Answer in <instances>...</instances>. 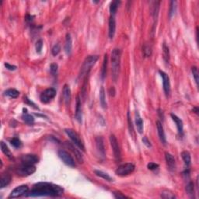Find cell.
Instances as JSON below:
<instances>
[{
  "mask_svg": "<svg viewBox=\"0 0 199 199\" xmlns=\"http://www.w3.org/2000/svg\"><path fill=\"white\" fill-rule=\"evenodd\" d=\"M143 49V53L144 55L146 57H150L152 55V47L149 44H146L142 48Z\"/></svg>",
  "mask_w": 199,
  "mask_h": 199,
  "instance_id": "836d02e7",
  "label": "cell"
},
{
  "mask_svg": "<svg viewBox=\"0 0 199 199\" xmlns=\"http://www.w3.org/2000/svg\"><path fill=\"white\" fill-rule=\"evenodd\" d=\"M96 146L98 152L103 157L105 156V148H104V142L103 138L101 136H98L96 138Z\"/></svg>",
  "mask_w": 199,
  "mask_h": 199,
  "instance_id": "5bb4252c",
  "label": "cell"
},
{
  "mask_svg": "<svg viewBox=\"0 0 199 199\" xmlns=\"http://www.w3.org/2000/svg\"><path fill=\"white\" fill-rule=\"evenodd\" d=\"M186 191L187 193L191 196H193L194 192V184L192 182H189L187 185L186 186Z\"/></svg>",
  "mask_w": 199,
  "mask_h": 199,
  "instance_id": "f35d334b",
  "label": "cell"
},
{
  "mask_svg": "<svg viewBox=\"0 0 199 199\" xmlns=\"http://www.w3.org/2000/svg\"><path fill=\"white\" fill-rule=\"evenodd\" d=\"M22 118H23V120H24V122L27 124H33V122H34V118L32 116L31 114L24 113V115H23V117H22Z\"/></svg>",
  "mask_w": 199,
  "mask_h": 199,
  "instance_id": "d6a6232c",
  "label": "cell"
},
{
  "mask_svg": "<svg viewBox=\"0 0 199 199\" xmlns=\"http://www.w3.org/2000/svg\"><path fill=\"white\" fill-rule=\"evenodd\" d=\"M107 54H105V55H104V58H103V62L101 69L102 79H103L106 77V75H107Z\"/></svg>",
  "mask_w": 199,
  "mask_h": 199,
  "instance_id": "f546056e",
  "label": "cell"
},
{
  "mask_svg": "<svg viewBox=\"0 0 199 199\" xmlns=\"http://www.w3.org/2000/svg\"><path fill=\"white\" fill-rule=\"evenodd\" d=\"M165 158H166V164H167L168 167L170 170H174L176 168V162L175 159L173 158V156L170 153H165Z\"/></svg>",
  "mask_w": 199,
  "mask_h": 199,
  "instance_id": "ac0fdd59",
  "label": "cell"
},
{
  "mask_svg": "<svg viewBox=\"0 0 199 199\" xmlns=\"http://www.w3.org/2000/svg\"><path fill=\"white\" fill-rule=\"evenodd\" d=\"M110 142H111V146L112 147L114 157H115L117 160H119L121 159L120 147H119V144H118L116 137L114 136V135H111L110 136Z\"/></svg>",
  "mask_w": 199,
  "mask_h": 199,
  "instance_id": "9c48e42d",
  "label": "cell"
},
{
  "mask_svg": "<svg viewBox=\"0 0 199 199\" xmlns=\"http://www.w3.org/2000/svg\"><path fill=\"white\" fill-rule=\"evenodd\" d=\"M114 196L115 198H128V197H127V196L122 194L121 192H118V191L114 192Z\"/></svg>",
  "mask_w": 199,
  "mask_h": 199,
  "instance_id": "ee69618b",
  "label": "cell"
},
{
  "mask_svg": "<svg viewBox=\"0 0 199 199\" xmlns=\"http://www.w3.org/2000/svg\"><path fill=\"white\" fill-rule=\"evenodd\" d=\"M128 128H129V132H130V135L132 136V138H134L135 136V130H134V127H133L132 125V121L131 119V117H130V114L128 113Z\"/></svg>",
  "mask_w": 199,
  "mask_h": 199,
  "instance_id": "1f68e13d",
  "label": "cell"
},
{
  "mask_svg": "<svg viewBox=\"0 0 199 199\" xmlns=\"http://www.w3.org/2000/svg\"><path fill=\"white\" fill-rule=\"evenodd\" d=\"M43 47V42L42 40H39L36 43V51H37V53H41V50H42Z\"/></svg>",
  "mask_w": 199,
  "mask_h": 199,
  "instance_id": "b9f144b4",
  "label": "cell"
},
{
  "mask_svg": "<svg viewBox=\"0 0 199 199\" xmlns=\"http://www.w3.org/2000/svg\"><path fill=\"white\" fill-rule=\"evenodd\" d=\"M5 95L10 98H17L20 95V92L15 89H9L5 91Z\"/></svg>",
  "mask_w": 199,
  "mask_h": 199,
  "instance_id": "4316f807",
  "label": "cell"
},
{
  "mask_svg": "<svg viewBox=\"0 0 199 199\" xmlns=\"http://www.w3.org/2000/svg\"><path fill=\"white\" fill-rule=\"evenodd\" d=\"M63 194V188L58 185L41 182L36 184L30 193H27L29 197H40V196H51L58 197Z\"/></svg>",
  "mask_w": 199,
  "mask_h": 199,
  "instance_id": "6da1fadb",
  "label": "cell"
},
{
  "mask_svg": "<svg viewBox=\"0 0 199 199\" xmlns=\"http://www.w3.org/2000/svg\"><path fill=\"white\" fill-rule=\"evenodd\" d=\"M10 143L13 146H14L15 148H21L22 146V142L21 141L17 138H13V139L10 140Z\"/></svg>",
  "mask_w": 199,
  "mask_h": 199,
  "instance_id": "74e56055",
  "label": "cell"
},
{
  "mask_svg": "<svg viewBox=\"0 0 199 199\" xmlns=\"http://www.w3.org/2000/svg\"><path fill=\"white\" fill-rule=\"evenodd\" d=\"M67 145H68V147L70 149L71 151L72 152V153L75 154V156H76V160H78V162L80 163H83V156H82L81 153L77 149H76L75 146L72 145L71 142H66Z\"/></svg>",
  "mask_w": 199,
  "mask_h": 199,
  "instance_id": "d6986e66",
  "label": "cell"
},
{
  "mask_svg": "<svg viewBox=\"0 0 199 199\" xmlns=\"http://www.w3.org/2000/svg\"><path fill=\"white\" fill-rule=\"evenodd\" d=\"M72 37L69 33H67L66 38H65V51L66 52L67 55H70L72 52Z\"/></svg>",
  "mask_w": 199,
  "mask_h": 199,
  "instance_id": "44dd1931",
  "label": "cell"
},
{
  "mask_svg": "<svg viewBox=\"0 0 199 199\" xmlns=\"http://www.w3.org/2000/svg\"><path fill=\"white\" fill-rule=\"evenodd\" d=\"M135 165L131 163L122 164L120 166H118V168L116 170V173L121 177L127 176L132 173L135 170Z\"/></svg>",
  "mask_w": 199,
  "mask_h": 199,
  "instance_id": "5b68a950",
  "label": "cell"
},
{
  "mask_svg": "<svg viewBox=\"0 0 199 199\" xmlns=\"http://www.w3.org/2000/svg\"><path fill=\"white\" fill-rule=\"evenodd\" d=\"M56 96V90L54 88H48L43 91L41 94V100L42 103H49L55 96Z\"/></svg>",
  "mask_w": 199,
  "mask_h": 199,
  "instance_id": "ba28073f",
  "label": "cell"
},
{
  "mask_svg": "<svg viewBox=\"0 0 199 199\" xmlns=\"http://www.w3.org/2000/svg\"><path fill=\"white\" fill-rule=\"evenodd\" d=\"M62 96L65 103L66 105H68V104L70 103L71 99H72V94H71V90L69 86L68 85L64 86L62 91Z\"/></svg>",
  "mask_w": 199,
  "mask_h": 199,
  "instance_id": "4fadbf2b",
  "label": "cell"
},
{
  "mask_svg": "<svg viewBox=\"0 0 199 199\" xmlns=\"http://www.w3.org/2000/svg\"><path fill=\"white\" fill-rule=\"evenodd\" d=\"M115 31H116V21L114 17H111L109 19V30L108 34L109 37L111 39H113L114 34H115Z\"/></svg>",
  "mask_w": 199,
  "mask_h": 199,
  "instance_id": "9a60e30c",
  "label": "cell"
},
{
  "mask_svg": "<svg viewBox=\"0 0 199 199\" xmlns=\"http://www.w3.org/2000/svg\"><path fill=\"white\" fill-rule=\"evenodd\" d=\"M76 120L81 123L82 122V107H81V100L79 96L76 97Z\"/></svg>",
  "mask_w": 199,
  "mask_h": 199,
  "instance_id": "e0dca14e",
  "label": "cell"
},
{
  "mask_svg": "<svg viewBox=\"0 0 199 199\" xmlns=\"http://www.w3.org/2000/svg\"><path fill=\"white\" fill-rule=\"evenodd\" d=\"M161 77L163 79V90L166 96H168L170 93V78L168 76L166 73H165L163 71H159Z\"/></svg>",
  "mask_w": 199,
  "mask_h": 199,
  "instance_id": "30bf717a",
  "label": "cell"
},
{
  "mask_svg": "<svg viewBox=\"0 0 199 199\" xmlns=\"http://www.w3.org/2000/svg\"><path fill=\"white\" fill-rule=\"evenodd\" d=\"M1 149H2V152L9 159H13V154H12L11 151L9 150V148H8L7 145L4 142H1Z\"/></svg>",
  "mask_w": 199,
  "mask_h": 199,
  "instance_id": "484cf974",
  "label": "cell"
},
{
  "mask_svg": "<svg viewBox=\"0 0 199 199\" xmlns=\"http://www.w3.org/2000/svg\"><path fill=\"white\" fill-rule=\"evenodd\" d=\"M28 190H29V188H28L27 185H21V186L17 187V188H15L14 190L11 192L10 195H9V197H10V198H12V197L15 198V197H21V196L24 195V194L27 193Z\"/></svg>",
  "mask_w": 199,
  "mask_h": 199,
  "instance_id": "8fae6325",
  "label": "cell"
},
{
  "mask_svg": "<svg viewBox=\"0 0 199 199\" xmlns=\"http://www.w3.org/2000/svg\"><path fill=\"white\" fill-rule=\"evenodd\" d=\"M121 3L120 1H113L111 3L110 6V12H111V17H114V15L116 14L117 9H118L119 4Z\"/></svg>",
  "mask_w": 199,
  "mask_h": 199,
  "instance_id": "83f0119b",
  "label": "cell"
},
{
  "mask_svg": "<svg viewBox=\"0 0 199 199\" xmlns=\"http://www.w3.org/2000/svg\"><path fill=\"white\" fill-rule=\"evenodd\" d=\"M193 111H195V112H194V113H196V114H197V112H198V110H197V107H194V108L193 109Z\"/></svg>",
  "mask_w": 199,
  "mask_h": 199,
  "instance_id": "7dc6e473",
  "label": "cell"
},
{
  "mask_svg": "<svg viewBox=\"0 0 199 199\" xmlns=\"http://www.w3.org/2000/svg\"><path fill=\"white\" fill-rule=\"evenodd\" d=\"M58 155L63 161V163L65 164H66L67 166H71V167L76 166V163H75L74 159L72 158V156H70V154L68 152L65 151V150H58Z\"/></svg>",
  "mask_w": 199,
  "mask_h": 199,
  "instance_id": "8992f818",
  "label": "cell"
},
{
  "mask_svg": "<svg viewBox=\"0 0 199 199\" xmlns=\"http://www.w3.org/2000/svg\"><path fill=\"white\" fill-rule=\"evenodd\" d=\"M121 50L119 48H114L111 52V72L112 79L116 82L119 76L121 67Z\"/></svg>",
  "mask_w": 199,
  "mask_h": 199,
  "instance_id": "7a4b0ae2",
  "label": "cell"
},
{
  "mask_svg": "<svg viewBox=\"0 0 199 199\" xmlns=\"http://www.w3.org/2000/svg\"><path fill=\"white\" fill-rule=\"evenodd\" d=\"M142 142H143V143L145 144V146H146V147H148V148L152 147L151 143H150V142L149 141V139H148L147 137H143V138H142Z\"/></svg>",
  "mask_w": 199,
  "mask_h": 199,
  "instance_id": "f6af8a7d",
  "label": "cell"
},
{
  "mask_svg": "<svg viewBox=\"0 0 199 199\" xmlns=\"http://www.w3.org/2000/svg\"><path fill=\"white\" fill-rule=\"evenodd\" d=\"M100 104H101L103 108H106V107H107L105 90H104V88H103V87H101V88H100Z\"/></svg>",
  "mask_w": 199,
  "mask_h": 199,
  "instance_id": "d4e9b609",
  "label": "cell"
},
{
  "mask_svg": "<svg viewBox=\"0 0 199 199\" xmlns=\"http://www.w3.org/2000/svg\"><path fill=\"white\" fill-rule=\"evenodd\" d=\"M5 66H6V68H7V69H9V70H16V68H17V66H15V65H10L9 64V63H5Z\"/></svg>",
  "mask_w": 199,
  "mask_h": 199,
  "instance_id": "bcb514c9",
  "label": "cell"
},
{
  "mask_svg": "<svg viewBox=\"0 0 199 199\" xmlns=\"http://www.w3.org/2000/svg\"><path fill=\"white\" fill-rule=\"evenodd\" d=\"M94 173H95V174H96V176H98V177L104 179V180H106V181H113V179L111 178V177H110L108 174H107V173H104V172L100 171V170H95V171H94Z\"/></svg>",
  "mask_w": 199,
  "mask_h": 199,
  "instance_id": "4dcf8cb0",
  "label": "cell"
},
{
  "mask_svg": "<svg viewBox=\"0 0 199 199\" xmlns=\"http://www.w3.org/2000/svg\"><path fill=\"white\" fill-rule=\"evenodd\" d=\"M147 167L150 170H155L159 167V165L157 163H149L147 165Z\"/></svg>",
  "mask_w": 199,
  "mask_h": 199,
  "instance_id": "7bdbcfd3",
  "label": "cell"
},
{
  "mask_svg": "<svg viewBox=\"0 0 199 199\" xmlns=\"http://www.w3.org/2000/svg\"><path fill=\"white\" fill-rule=\"evenodd\" d=\"M11 181V176L8 173H3L1 176V180H0V186L1 188H3L7 186Z\"/></svg>",
  "mask_w": 199,
  "mask_h": 199,
  "instance_id": "7402d4cb",
  "label": "cell"
},
{
  "mask_svg": "<svg viewBox=\"0 0 199 199\" xmlns=\"http://www.w3.org/2000/svg\"><path fill=\"white\" fill-rule=\"evenodd\" d=\"M65 133H66L68 136L70 138L71 140L73 142V143L76 145L77 147H79V149L83 150V151H85V147H84V145H83V142L81 141L80 138H79V135H78L76 131L72 130V129L70 128H67L65 130Z\"/></svg>",
  "mask_w": 199,
  "mask_h": 199,
  "instance_id": "277c9868",
  "label": "cell"
},
{
  "mask_svg": "<svg viewBox=\"0 0 199 199\" xmlns=\"http://www.w3.org/2000/svg\"><path fill=\"white\" fill-rule=\"evenodd\" d=\"M170 115H171V118H172V119H173V122H175L176 125H177V130H178V133L181 135H183V131H184V125H183L182 120H181V118H179L177 116V115H175V114H171Z\"/></svg>",
  "mask_w": 199,
  "mask_h": 199,
  "instance_id": "ffe728a7",
  "label": "cell"
},
{
  "mask_svg": "<svg viewBox=\"0 0 199 199\" xmlns=\"http://www.w3.org/2000/svg\"><path fill=\"white\" fill-rule=\"evenodd\" d=\"M181 156H182L183 160L185 162V165H186L187 166H190L191 161V160L190 153H188V151H184L181 153Z\"/></svg>",
  "mask_w": 199,
  "mask_h": 199,
  "instance_id": "f1b7e54d",
  "label": "cell"
},
{
  "mask_svg": "<svg viewBox=\"0 0 199 199\" xmlns=\"http://www.w3.org/2000/svg\"><path fill=\"white\" fill-rule=\"evenodd\" d=\"M161 197L163 198H166V199H173L175 198L176 196L173 194L172 192H170V191H164L161 193Z\"/></svg>",
  "mask_w": 199,
  "mask_h": 199,
  "instance_id": "e575fe53",
  "label": "cell"
},
{
  "mask_svg": "<svg viewBox=\"0 0 199 199\" xmlns=\"http://www.w3.org/2000/svg\"><path fill=\"white\" fill-rule=\"evenodd\" d=\"M156 127H157V131H158V135L160 140L161 141L163 145H166V135H165V132H164V129L163 127L162 124L160 122H156Z\"/></svg>",
  "mask_w": 199,
  "mask_h": 199,
  "instance_id": "2e32d148",
  "label": "cell"
},
{
  "mask_svg": "<svg viewBox=\"0 0 199 199\" xmlns=\"http://www.w3.org/2000/svg\"><path fill=\"white\" fill-rule=\"evenodd\" d=\"M176 9H177V2H176L175 1H171V2H170V12H169V16H170V18H171L173 15L175 14Z\"/></svg>",
  "mask_w": 199,
  "mask_h": 199,
  "instance_id": "d590c367",
  "label": "cell"
},
{
  "mask_svg": "<svg viewBox=\"0 0 199 199\" xmlns=\"http://www.w3.org/2000/svg\"><path fill=\"white\" fill-rule=\"evenodd\" d=\"M21 162L24 165H33L38 162V157L36 155L32 154H27L21 157Z\"/></svg>",
  "mask_w": 199,
  "mask_h": 199,
  "instance_id": "7c38bea8",
  "label": "cell"
},
{
  "mask_svg": "<svg viewBox=\"0 0 199 199\" xmlns=\"http://www.w3.org/2000/svg\"><path fill=\"white\" fill-rule=\"evenodd\" d=\"M135 124H136L137 129H138V132L142 134L143 132V122L142 119L141 118L140 115L138 113H136V118H135Z\"/></svg>",
  "mask_w": 199,
  "mask_h": 199,
  "instance_id": "cb8c5ba5",
  "label": "cell"
},
{
  "mask_svg": "<svg viewBox=\"0 0 199 199\" xmlns=\"http://www.w3.org/2000/svg\"><path fill=\"white\" fill-rule=\"evenodd\" d=\"M35 171L36 167L33 165H24V164H22V166L18 168L17 173L20 176L27 177V176L33 174Z\"/></svg>",
  "mask_w": 199,
  "mask_h": 199,
  "instance_id": "52a82bcc",
  "label": "cell"
},
{
  "mask_svg": "<svg viewBox=\"0 0 199 199\" xmlns=\"http://www.w3.org/2000/svg\"><path fill=\"white\" fill-rule=\"evenodd\" d=\"M60 52H61V46H60V44H55L52 50V55H53L54 56H56L60 53Z\"/></svg>",
  "mask_w": 199,
  "mask_h": 199,
  "instance_id": "ab89813d",
  "label": "cell"
},
{
  "mask_svg": "<svg viewBox=\"0 0 199 199\" xmlns=\"http://www.w3.org/2000/svg\"><path fill=\"white\" fill-rule=\"evenodd\" d=\"M191 72H192V75H193V77L195 80V83L197 84V86H198V82H199V79H198V70H197V68L195 66L192 67L191 68Z\"/></svg>",
  "mask_w": 199,
  "mask_h": 199,
  "instance_id": "8d00e7d4",
  "label": "cell"
},
{
  "mask_svg": "<svg viewBox=\"0 0 199 199\" xmlns=\"http://www.w3.org/2000/svg\"><path fill=\"white\" fill-rule=\"evenodd\" d=\"M163 56L165 62L166 64H169L170 62V51H169V48L166 46V43H163Z\"/></svg>",
  "mask_w": 199,
  "mask_h": 199,
  "instance_id": "603a6c76",
  "label": "cell"
},
{
  "mask_svg": "<svg viewBox=\"0 0 199 199\" xmlns=\"http://www.w3.org/2000/svg\"><path fill=\"white\" fill-rule=\"evenodd\" d=\"M98 58H99V57L97 55H90L85 59V61H84L81 67L80 72H79V79H83L88 75L89 72H90L92 67L97 62Z\"/></svg>",
  "mask_w": 199,
  "mask_h": 199,
  "instance_id": "3957f363",
  "label": "cell"
},
{
  "mask_svg": "<svg viewBox=\"0 0 199 199\" xmlns=\"http://www.w3.org/2000/svg\"><path fill=\"white\" fill-rule=\"evenodd\" d=\"M50 68H51L50 70H51V73L52 74V76H55L58 73V65L56 63H52Z\"/></svg>",
  "mask_w": 199,
  "mask_h": 199,
  "instance_id": "60d3db41",
  "label": "cell"
}]
</instances>
